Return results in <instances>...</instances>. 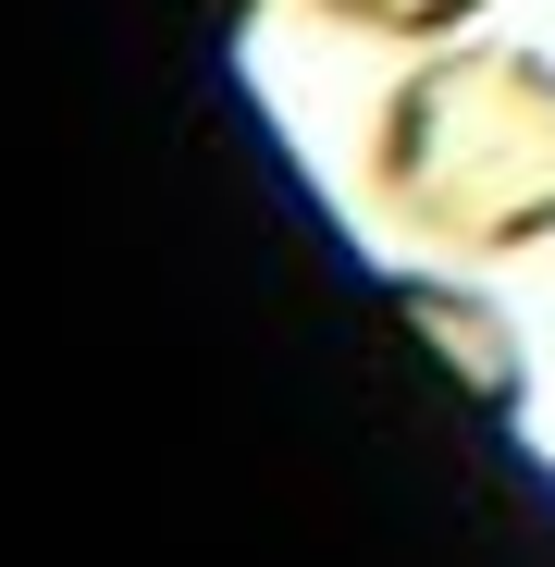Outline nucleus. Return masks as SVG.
<instances>
[{
  "label": "nucleus",
  "mask_w": 555,
  "mask_h": 567,
  "mask_svg": "<svg viewBox=\"0 0 555 567\" xmlns=\"http://www.w3.org/2000/svg\"><path fill=\"white\" fill-rule=\"evenodd\" d=\"M383 297H395V321L456 370V395H470V408H518L531 395V358H518V321L494 309V297H470V284H444V271H395L383 284Z\"/></svg>",
  "instance_id": "obj_2"
},
{
  "label": "nucleus",
  "mask_w": 555,
  "mask_h": 567,
  "mask_svg": "<svg viewBox=\"0 0 555 567\" xmlns=\"http://www.w3.org/2000/svg\"><path fill=\"white\" fill-rule=\"evenodd\" d=\"M370 210L470 259L543 247L555 235V50L432 38L370 112Z\"/></svg>",
  "instance_id": "obj_1"
},
{
  "label": "nucleus",
  "mask_w": 555,
  "mask_h": 567,
  "mask_svg": "<svg viewBox=\"0 0 555 567\" xmlns=\"http://www.w3.org/2000/svg\"><path fill=\"white\" fill-rule=\"evenodd\" d=\"M309 13L321 25H346V38H470L482 13H494V0H309Z\"/></svg>",
  "instance_id": "obj_3"
},
{
  "label": "nucleus",
  "mask_w": 555,
  "mask_h": 567,
  "mask_svg": "<svg viewBox=\"0 0 555 567\" xmlns=\"http://www.w3.org/2000/svg\"><path fill=\"white\" fill-rule=\"evenodd\" d=\"M210 13H223V25H247V13H259V0H210Z\"/></svg>",
  "instance_id": "obj_4"
}]
</instances>
